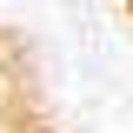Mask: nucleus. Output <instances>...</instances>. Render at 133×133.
Listing matches in <instances>:
<instances>
[{
	"mask_svg": "<svg viewBox=\"0 0 133 133\" xmlns=\"http://www.w3.org/2000/svg\"><path fill=\"white\" fill-rule=\"evenodd\" d=\"M0 133H73L47 80V60L20 20H0Z\"/></svg>",
	"mask_w": 133,
	"mask_h": 133,
	"instance_id": "1",
	"label": "nucleus"
},
{
	"mask_svg": "<svg viewBox=\"0 0 133 133\" xmlns=\"http://www.w3.org/2000/svg\"><path fill=\"white\" fill-rule=\"evenodd\" d=\"M113 7H120V20H127V33H133V0H113Z\"/></svg>",
	"mask_w": 133,
	"mask_h": 133,
	"instance_id": "2",
	"label": "nucleus"
}]
</instances>
